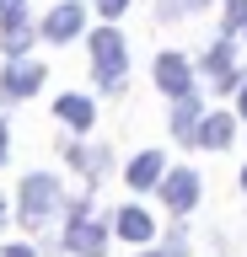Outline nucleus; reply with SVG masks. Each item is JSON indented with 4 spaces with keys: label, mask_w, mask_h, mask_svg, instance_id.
Wrapping results in <instances>:
<instances>
[{
    "label": "nucleus",
    "mask_w": 247,
    "mask_h": 257,
    "mask_svg": "<svg viewBox=\"0 0 247 257\" xmlns=\"http://www.w3.org/2000/svg\"><path fill=\"white\" fill-rule=\"evenodd\" d=\"M231 140H236V118H231V112H204L199 128H194V145H199V150H226Z\"/></svg>",
    "instance_id": "nucleus-11"
},
{
    "label": "nucleus",
    "mask_w": 247,
    "mask_h": 257,
    "mask_svg": "<svg viewBox=\"0 0 247 257\" xmlns=\"http://www.w3.org/2000/svg\"><path fill=\"white\" fill-rule=\"evenodd\" d=\"M113 236H118V241H129V246H145V241L156 236V220H150L140 204H124V209L113 214Z\"/></svg>",
    "instance_id": "nucleus-10"
},
{
    "label": "nucleus",
    "mask_w": 247,
    "mask_h": 257,
    "mask_svg": "<svg viewBox=\"0 0 247 257\" xmlns=\"http://www.w3.org/2000/svg\"><path fill=\"white\" fill-rule=\"evenodd\" d=\"M188 6H199V0H161V11H156V16H161V22H172V16H183Z\"/></svg>",
    "instance_id": "nucleus-15"
},
{
    "label": "nucleus",
    "mask_w": 247,
    "mask_h": 257,
    "mask_svg": "<svg viewBox=\"0 0 247 257\" xmlns=\"http://www.w3.org/2000/svg\"><path fill=\"white\" fill-rule=\"evenodd\" d=\"M167 252H172V257H183V252H188V241H183V230H172V236H167Z\"/></svg>",
    "instance_id": "nucleus-17"
},
{
    "label": "nucleus",
    "mask_w": 247,
    "mask_h": 257,
    "mask_svg": "<svg viewBox=\"0 0 247 257\" xmlns=\"http://www.w3.org/2000/svg\"><path fill=\"white\" fill-rule=\"evenodd\" d=\"M156 86H161L172 102L178 96H194L199 86H194V64L183 59V54H156Z\"/></svg>",
    "instance_id": "nucleus-8"
},
{
    "label": "nucleus",
    "mask_w": 247,
    "mask_h": 257,
    "mask_svg": "<svg viewBox=\"0 0 247 257\" xmlns=\"http://www.w3.org/2000/svg\"><path fill=\"white\" fill-rule=\"evenodd\" d=\"M0 257H38V252H33V246H6Z\"/></svg>",
    "instance_id": "nucleus-19"
},
{
    "label": "nucleus",
    "mask_w": 247,
    "mask_h": 257,
    "mask_svg": "<svg viewBox=\"0 0 247 257\" xmlns=\"http://www.w3.org/2000/svg\"><path fill=\"white\" fill-rule=\"evenodd\" d=\"M6 156H11V128L0 123V161H6Z\"/></svg>",
    "instance_id": "nucleus-18"
},
{
    "label": "nucleus",
    "mask_w": 247,
    "mask_h": 257,
    "mask_svg": "<svg viewBox=\"0 0 247 257\" xmlns=\"http://www.w3.org/2000/svg\"><path fill=\"white\" fill-rule=\"evenodd\" d=\"M220 32H226V38L247 32V0H226V22H220Z\"/></svg>",
    "instance_id": "nucleus-14"
},
{
    "label": "nucleus",
    "mask_w": 247,
    "mask_h": 257,
    "mask_svg": "<svg viewBox=\"0 0 247 257\" xmlns=\"http://www.w3.org/2000/svg\"><path fill=\"white\" fill-rule=\"evenodd\" d=\"M33 38H43V27H33L27 6H17V11L0 16V54H6V59H27Z\"/></svg>",
    "instance_id": "nucleus-5"
},
{
    "label": "nucleus",
    "mask_w": 247,
    "mask_h": 257,
    "mask_svg": "<svg viewBox=\"0 0 247 257\" xmlns=\"http://www.w3.org/2000/svg\"><path fill=\"white\" fill-rule=\"evenodd\" d=\"M92 6H97V11L108 16V22H113V16H124V11H129V0H92Z\"/></svg>",
    "instance_id": "nucleus-16"
},
{
    "label": "nucleus",
    "mask_w": 247,
    "mask_h": 257,
    "mask_svg": "<svg viewBox=\"0 0 247 257\" xmlns=\"http://www.w3.org/2000/svg\"><path fill=\"white\" fill-rule=\"evenodd\" d=\"M38 27H43V43H70V38H81V27H86V6L81 0H59Z\"/></svg>",
    "instance_id": "nucleus-7"
},
{
    "label": "nucleus",
    "mask_w": 247,
    "mask_h": 257,
    "mask_svg": "<svg viewBox=\"0 0 247 257\" xmlns=\"http://www.w3.org/2000/svg\"><path fill=\"white\" fill-rule=\"evenodd\" d=\"M0 220H6V198H0Z\"/></svg>",
    "instance_id": "nucleus-23"
},
{
    "label": "nucleus",
    "mask_w": 247,
    "mask_h": 257,
    "mask_svg": "<svg viewBox=\"0 0 247 257\" xmlns=\"http://www.w3.org/2000/svg\"><path fill=\"white\" fill-rule=\"evenodd\" d=\"M199 118H204V107H199V96H178V102H172V134H178V140H188L194 145V128H199Z\"/></svg>",
    "instance_id": "nucleus-13"
},
{
    "label": "nucleus",
    "mask_w": 247,
    "mask_h": 257,
    "mask_svg": "<svg viewBox=\"0 0 247 257\" xmlns=\"http://www.w3.org/2000/svg\"><path fill=\"white\" fill-rule=\"evenodd\" d=\"M38 86H43V64L38 59H6V70H0V102H22Z\"/></svg>",
    "instance_id": "nucleus-6"
},
{
    "label": "nucleus",
    "mask_w": 247,
    "mask_h": 257,
    "mask_svg": "<svg viewBox=\"0 0 247 257\" xmlns=\"http://www.w3.org/2000/svg\"><path fill=\"white\" fill-rule=\"evenodd\" d=\"M17 6H27V0H0V16H6V11H17Z\"/></svg>",
    "instance_id": "nucleus-21"
},
{
    "label": "nucleus",
    "mask_w": 247,
    "mask_h": 257,
    "mask_svg": "<svg viewBox=\"0 0 247 257\" xmlns=\"http://www.w3.org/2000/svg\"><path fill=\"white\" fill-rule=\"evenodd\" d=\"M236 107H242V123H247V80H242V91H236Z\"/></svg>",
    "instance_id": "nucleus-20"
},
{
    "label": "nucleus",
    "mask_w": 247,
    "mask_h": 257,
    "mask_svg": "<svg viewBox=\"0 0 247 257\" xmlns=\"http://www.w3.org/2000/svg\"><path fill=\"white\" fill-rule=\"evenodd\" d=\"M65 252L70 257H108V225L92 220L86 204H75L65 220Z\"/></svg>",
    "instance_id": "nucleus-3"
},
{
    "label": "nucleus",
    "mask_w": 247,
    "mask_h": 257,
    "mask_svg": "<svg viewBox=\"0 0 247 257\" xmlns=\"http://www.w3.org/2000/svg\"><path fill=\"white\" fill-rule=\"evenodd\" d=\"M161 177H167V156L161 150H140V156L124 166V182H129L134 193H145V188H161Z\"/></svg>",
    "instance_id": "nucleus-9"
},
{
    "label": "nucleus",
    "mask_w": 247,
    "mask_h": 257,
    "mask_svg": "<svg viewBox=\"0 0 247 257\" xmlns=\"http://www.w3.org/2000/svg\"><path fill=\"white\" fill-rule=\"evenodd\" d=\"M242 188H247V166H242Z\"/></svg>",
    "instance_id": "nucleus-24"
},
{
    "label": "nucleus",
    "mask_w": 247,
    "mask_h": 257,
    "mask_svg": "<svg viewBox=\"0 0 247 257\" xmlns=\"http://www.w3.org/2000/svg\"><path fill=\"white\" fill-rule=\"evenodd\" d=\"M161 204L172 209V214H194V204H199V172L194 166H167V177H161Z\"/></svg>",
    "instance_id": "nucleus-4"
},
{
    "label": "nucleus",
    "mask_w": 247,
    "mask_h": 257,
    "mask_svg": "<svg viewBox=\"0 0 247 257\" xmlns=\"http://www.w3.org/2000/svg\"><path fill=\"white\" fill-rule=\"evenodd\" d=\"M54 118H59V123H70L75 134H92V123H97V107H92V96L65 91L59 102H54Z\"/></svg>",
    "instance_id": "nucleus-12"
},
{
    "label": "nucleus",
    "mask_w": 247,
    "mask_h": 257,
    "mask_svg": "<svg viewBox=\"0 0 247 257\" xmlns=\"http://www.w3.org/2000/svg\"><path fill=\"white\" fill-rule=\"evenodd\" d=\"M65 209V193H59V177L54 172H27L17 193V220L27 230H49V220Z\"/></svg>",
    "instance_id": "nucleus-1"
},
{
    "label": "nucleus",
    "mask_w": 247,
    "mask_h": 257,
    "mask_svg": "<svg viewBox=\"0 0 247 257\" xmlns=\"http://www.w3.org/2000/svg\"><path fill=\"white\" fill-rule=\"evenodd\" d=\"M140 257H172V252H167V246H161V252H140Z\"/></svg>",
    "instance_id": "nucleus-22"
},
{
    "label": "nucleus",
    "mask_w": 247,
    "mask_h": 257,
    "mask_svg": "<svg viewBox=\"0 0 247 257\" xmlns=\"http://www.w3.org/2000/svg\"><path fill=\"white\" fill-rule=\"evenodd\" d=\"M86 48H92V86L118 91V86H124V70H129V43H124V32L118 27H97Z\"/></svg>",
    "instance_id": "nucleus-2"
}]
</instances>
